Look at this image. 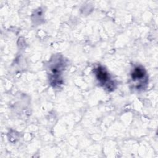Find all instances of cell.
I'll use <instances>...</instances> for the list:
<instances>
[{"mask_svg":"<svg viewBox=\"0 0 158 158\" xmlns=\"http://www.w3.org/2000/svg\"><path fill=\"white\" fill-rule=\"evenodd\" d=\"M96 76H97L98 79L102 83L106 82L107 80L108 77H109L108 73L106 72V71L103 68H101V67H99L97 69Z\"/></svg>","mask_w":158,"mask_h":158,"instance_id":"6da1fadb","label":"cell"},{"mask_svg":"<svg viewBox=\"0 0 158 158\" xmlns=\"http://www.w3.org/2000/svg\"><path fill=\"white\" fill-rule=\"evenodd\" d=\"M144 75V71L142 68L140 67H136L135 69V70H133L131 76H132V78L133 80H136V79H139V78H142Z\"/></svg>","mask_w":158,"mask_h":158,"instance_id":"7a4b0ae2","label":"cell"}]
</instances>
